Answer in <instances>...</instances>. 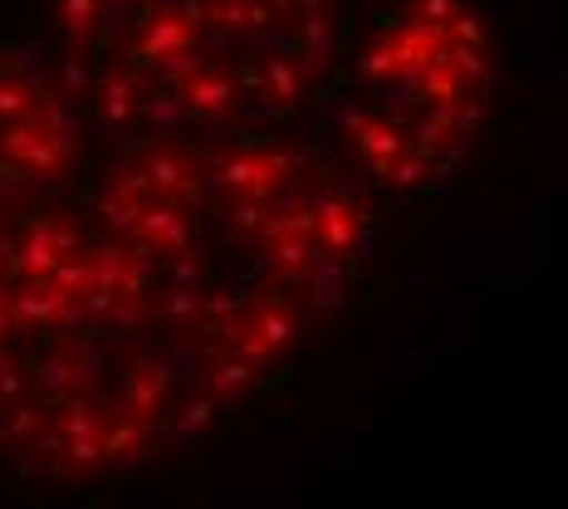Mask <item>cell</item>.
<instances>
[{
	"mask_svg": "<svg viewBox=\"0 0 568 509\" xmlns=\"http://www.w3.org/2000/svg\"><path fill=\"white\" fill-rule=\"evenodd\" d=\"M133 231H138L148 245H158V251H182V245H186V221H182V211H176L172 201H158V196L142 201Z\"/></svg>",
	"mask_w": 568,
	"mask_h": 509,
	"instance_id": "7",
	"label": "cell"
},
{
	"mask_svg": "<svg viewBox=\"0 0 568 509\" xmlns=\"http://www.w3.org/2000/svg\"><path fill=\"white\" fill-rule=\"evenodd\" d=\"M103 16V0H59V20H64V34H89Z\"/></svg>",
	"mask_w": 568,
	"mask_h": 509,
	"instance_id": "13",
	"label": "cell"
},
{
	"mask_svg": "<svg viewBox=\"0 0 568 509\" xmlns=\"http://www.w3.org/2000/svg\"><path fill=\"white\" fill-rule=\"evenodd\" d=\"M432 172V152H422V147H402L393 162H387V176L383 182H397V186H412V182H422V176Z\"/></svg>",
	"mask_w": 568,
	"mask_h": 509,
	"instance_id": "11",
	"label": "cell"
},
{
	"mask_svg": "<svg viewBox=\"0 0 568 509\" xmlns=\"http://www.w3.org/2000/svg\"><path fill=\"white\" fill-rule=\"evenodd\" d=\"M0 147H6V157L16 162L20 172H34V176H44V182H54V176L69 167V157H74L69 142H59L54 133H44V128L34 123V113L0 128Z\"/></svg>",
	"mask_w": 568,
	"mask_h": 509,
	"instance_id": "2",
	"label": "cell"
},
{
	"mask_svg": "<svg viewBox=\"0 0 568 509\" xmlns=\"http://www.w3.org/2000/svg\"><path fill=\"white\" fill-rule=\"evenodd\" d=\"M348 123H353V142H358L363 162H368L377 176H387V162L407 147L402 128L393 123V118H377V113H358V118H348Z\"/></svg>",
	"mask_w": 568,
	"mask_h": 509,
	"instance_id": "6",
	"label": "cell"
},
{
	"mask_svg": "<svg viewBox=\"0 0 568 509\" xmlns=\"http://www.w3.org/2000/svg\"><path fill=\"white\" fill-rule=\"evenodd\" d=\"M201 26H221L231 34H251L270 26V6H245V0H201Z\"/></svg>",
	"mask_w": 568,
	"mask_h": 509,
	"instance_id": "8",
	"label": "cell"
},
{
	"mask_svg": "<svg viewBox=\"0 0 568 509\" xmlns=\"http://www.w3.org/2000/svg\"><path fill=\"white\" fill-rule=\"evenodd\" d=\"M460 16V0H417L412 6V26H426V30H442L446 34V26Z\"/></svg>",
	"mask_w": 568,
	"mask_h": 509,
	"instance_id": "14",
	"label": "cell"
},
{
	"mask_svg": "<svg viewBox=\"0 0 568 509\" xmlns=\"http://www.w3.org/2000/svg\"><path fill=\"white\" fill-rule=\"evenodd\" d=\"M99 99H103V113L118 118V123L138 113V84H133V79H128V74H109V79H103Z\"/></svg>",
	"mask_w": 568,
	"mask_h": 509,
	"instance_id": "10",
	"label": "cell"
},
{
	"mask_svg": "<svg viewBox=\"0 0 568 509\" xmlns=\"http://www.w3.org/2000/svg\"><path fill=\"white\" fill-rule=\"evenodd\" d=\"M148 10H158V0H148Z\"/></svg>",
	"mask_w": 568,
	"mask_h": 509,
	"instance_id": "17",
	"label": "cell"
},
{
	"mask_svg": "<svg viewBox=\"0 0 568 509\" xmlns=\"http://www.w3.org/2000/svg\"><path fill=\"white\" fill-rule=\"evenodd\" d=\"M176 99H182L186 113H196V118H231L241 109L235 79L221 64H192L186 74H176Z\"/></svg>",
	"mask_w": 568,
	"mask_h": 509,
	"instance_id": "4",
	"label": "cell"
},
{
	"mask_svg": "<svg viewBox=\"0 0 568 509\" xmlns=\"http://www.w3.org/2000/svg\"><path fill=\"white\" fill-rule=\"evenodd\" d=\"M64 79H69V89H84V64H74V59H69V64H64Z\"/></svg>",
	"mask_w": 568,
	"mask_h": 509,
	"instance_id": "16",
	"label": "cell"
},
{
	"mask_svg": "<svg viewBox=\"0 0 568 509\" xmlns=\"http://www.w3.org/2000/svg\"><path fill=\"white\" fill-rule=\"evenodd\" d=\"M265 84H270V93H275L284 109H290V103L300 99L304 79H300V69H294L290 59H270V64H265Z\"/></svg>",
	"mask_w": 568,
	"mask_h": 509,
	"instance_id": "12",
	"label": "cell"
},
{
	"mask_svg": "<svg viewBox=\"0 0 568 509\" xmlns=\"http://www.w3.org/2000/svg\"><path fill=\"white\" fill-rule=\"evenodd\" d=\"M196 30L201 26H192L182 10H148V20H142V34L133 40V64L172 69V79L186 74V69L196 64V59H192Z\"/></svg>",
	"mask_w": 568,
	"mask_h": 509,
	"instance_id": "1",
	"label": "cell"
},
{
	"mask_svg": "<svg viewBox=\"0 0 568 509\" xmlns=\"http://www.w3.org/2000/svg\"><path fill=\"white\" fill-rule=\"evenodd\" d=\"M328 44H334V40H328V20L324 16H310V20H304V64H310V69H318V64H324V59H328Z\"/></svg>",
	"mask_w": 568,
	"mask_h": 509,
	"instance_id": "15",
	"label": "cell"
},
{
	"mask_svg": "<svg viewBox=\"0 0 568 509\" xmlns=\"http://www.w3.org/2000/svg\"><path fill=\"white\" fill-rule=\"evenodd\" d=\"M138 172L148 176V192L158 201H172L176 206V201L196 196V162L182 147H152Z\"/></svg>",
	"mask_w": 568,
	"mask_h": 509,
	"instance_id": "5",
	"label": "cell"
},
{
	"mask_svg": "<svg viewBox=\"0 0 568 509\" xmlns=\"http://www.w3.org/2000/svg\"><path fill=\"white\" fill-rule=\"evenodd\" d=\"M44 99H50V93L34 84V79H20V74H6V69H0V128L16 123V118H30Z\"/></svg>",
	"mask_w": 568,
	"mask_h": 509,
	"instance_id": "9",
	"label": "cell"
},
{
	"mask_svg": "<svg viewBox=\"0 0 568 509\" xmlns=\"http://www.w3.org/2000/svg\"><path fill=\"white\" fill-rule=\"evenodd\" d=\"M290 176V157L280 152H265V147H251V152H235V157L221 167V186L241 201H265L275 196Z\"/></svg>",
	"mask_w": 568,
	"mask_h": 509,
	"instance_id": "3",
	"label": "cell"
}]
</instances>
